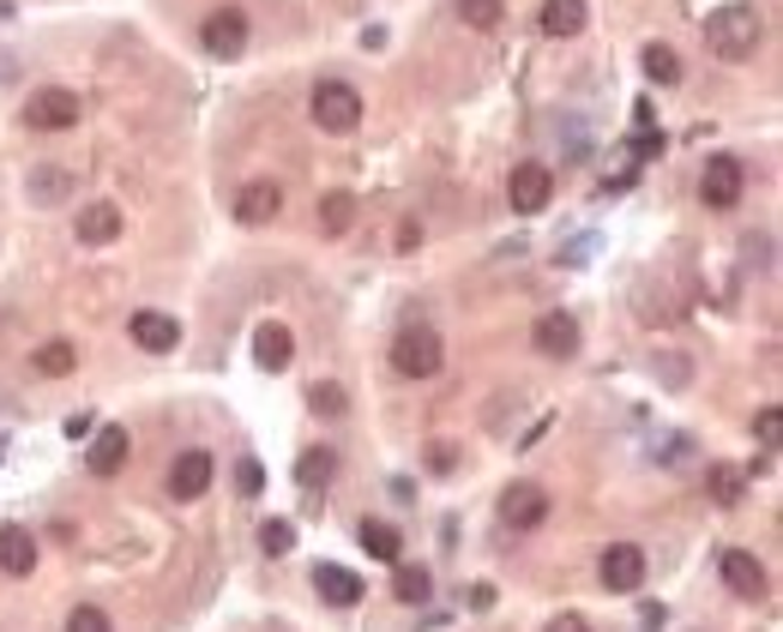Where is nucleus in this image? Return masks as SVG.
Segmentation results:
<instances>
[{"label": "nucleus", "mask_w": 783, "mask_h": 632, "mask_svg": "<svg viewBox=\"0 0 783 632\" xmlns=\"http://www.w3.org/2000/svg\"><path fill=\"white\" fill-rule=\"evenodd\" d=\"M127 427H97L91 434V451H85V464H91V476H121V464H127Z\"/></svg>", "instance_id": "4468645a"}, {"label": "nucleus", "mask_w": 783, "mask_h": 632, "mask_svg": "<svg viewBox=\"0 0 783 632\" xmlns=\"http://www.w3.org/2000/svg\"><path fill=\"white\" fill-rule=\"evenodd\" d=\"M754 434H759V446H778L783 439V410L778 404H766V410L754 416Z\"/></svg>", "instance_id": "473e14b6"}, {"label": "nucleus", "mask_w": 783, "mask_h": 632, "mask_svg": "<svg viewBox=\"0 0 783 632\" xmlns=\"http://www.w3.org/2000/svg\"><path fill=\"white\" fill-rule=\"evenodd\" d=\"M531 344L543 349V356H555V361L579 356V320H573V313H543L536 332H531Z\"/></svg>", "instance_id": "f8f14e48"}, {"label": "nucleus", "mask_w": 783, "mask_h": 632, "mask_svg": "<svg viewBox=\"0 0 783 632\" xmlns=\"http://www.w3.org/2000/svg\"><path fill=\"white\" fill-rule=\"evenodd\" d=\"M705 49L718 54V61H747L759 49V13L747 0H730L718 13L705 18Z\"/></svg>", "instance_id": "f257e3e1"}, {"label": "nucleus", "mask_w": 783, "mask_h": 632, "mask_svg": "<svg viewBox=\"0 0 783 632\" xmlns=\"http://www.w3.org/2000/svg\"><path fill=\"white\" fill-rule=\"evenodd\" d=\"M199 42H206V54H217V61H235V54L248 49V13H241V7H217V13L206 18V30H199Z\"/></svg>", "instance_id": "0eeeda50"}, {"label": "nucleus", "mask_w": 783, "mask_h": 632, "mask_svg": "<svg viewBox=\"0 0 783 632\" xmlns=\"http://www.w3.org/2000/svg\"><path fill=\"white\" fill-rule=\"evenodd\" d=\"M127 332H133V344L151 349V356H170V349L182 344V320H170V313H157V308H139L127 320Z\"/></svg>", "instance_id": "1a4fd4ad"}, {"label": "nucleus", "mask_w": 783, "mask_h": 632, "mask_svg": "<svg viewBox=\"0 0 783 632\" xmlns=\"http://www.w3.org/2000/svg\"><path fill=\"white\" fill-rule=\"evenodd\" d=\"M391 596L398 603H428V567H398L391 572Z\"/></svg>", "instance_id": "cd10ccee"}, {"label": "nucleus", "mask_w": 783, "mask_h": 632, "mask_svg": "<svg viewBox=\"0 0 783 632\" xmlns=\"http://www.w3.org/2000/svg\"><path fill=\"white\" fill-rule=\"evenodd\" d=\"M78 115H85V103L66 85H42V90H30V103H25V121L37 133H66V127H78Z\"/></svg>", "instance_id": "20e7f679"}, {"label": "nucleus", "mask_w": 783, "mask_h": 632, "mask_svg": "<svg viewBox=\"0 0 783 632\" xmlns=\"http://www.w3.org/2000/svg\"><path fill=\"white\" fill-rule=\"evenodd\" d=\"M356 223V199L350 194H326L320 199V235H344Z\"/></svg>", "instance_id": "bb28decb"}, {"label": "nucleus", "mask_w": 783, "mask_h": 632, "mask_svg": "<svg viewBox=\"0 0 783 632\" xmlns=\"http://www.w3.org/2000/svg\"><path fill=\"white\" fill-rule=\"evenodd\" d=\"M313 121H320V133H356V121H362V90L344 85V78H326V85H313Z\"/></svg>", "instance_id": "7ed1b4c3"}, {"label": "nucleus", "mask_w": 783, "mask_h": 632, "mask_svg": "<svg viewBox=\"0 0 783 632\" xmlns=\"http://www.w3.org/2000/svg\"><path fill=\"white\" fill-rule=\"evenodd\" d=\"M332 470H338L332 446H313V451H301V458H296V482H301V488H326Z\"/></svg>", "instance_id": "b1692460"}, {"label": "nucleus", "mask_w": 783, "mask_h": 632, "mask_svg": "<svg viewBox=\"0 0 783 632\" xmlns=\"http://www.w3.org/2000/svg\"><path fill=\"white\" fill-rule=\"evenodd\" d=\"M500 518H507L512 530H536L548 518V494L536 488V482H512V488L500 494Z\"/></svg>", "instance_id": "9b49d317"}, {"label": "nucleus", "mask_w": 783, "mask_h": 632, "mask_svg": "<svg viewBox=\"0 0 783 632\" xmlns=\"http://www.w3.org/2000/svg\"><path fill=\"white\" fill-rule=\"evenodd\" d=\"M235 482H241V494H260V488H265V470H260V464H253V458H248V464L235 470Z\"/></svg>", "instance_id": "72a5a7b5"}, {"label": "nucleus", "mask_w": 783, "mask_h": 632, "mask_svg": "<svg viewBox=\"0 0 783 632\" xmlns=\"http://www.w3.org/2000/svg\"><path fill=\"white\" fill-rule=\"evenodd\" d=\"M645 78H651V85H675L681 78V61H675V49H669V42H645Z\"/></svg>", "instance_id": "a878e982"}, {"label": "nucleus", "mask_w": 783, "mask_h": 632, "mask_svg": "<svg viewBox=\"0 0 783 632\" xmlns=\"http://www.w3.org/2000/svg\"><path fill=\"white\" fill-rule=\"evenodd\" d=\"M30 368H37L42 380H66V374L78 368V349L66 344V337H54V344H42L37 356H30Z\"/></svg>", "instance_id": "4be33fe9"}, {"label": "nucleus", "mask_w": 783, "mask_h": 632, "mask_svg": "<svg viewBox=\"0 0 783 632\" xmlns=\"http://www.w3.org/2000/svg\"><path fill=\"white\" fill-rule=\"evenodd\" d=\"M7 13H13V7H7V0H0V18H7Z\"/></svg>", "instance_id": "ea45409f"}, {"label": "nucleus", "mask_w": 783, "mask_h": 632, "mask_svg": "<svg viewBox=\"0 0 783 632\" xmlns=\"http://www.w3.org/2000/svg\"><path fill=\"white\" fill-rule=\"evenodd\" d=\"M73 194H78V181L66 169H54V163L30 169V206H66Z\"/></svg>", "instance_id": "aec40b11"}, {"label": "nucleus", "mask_w": 783, "mask_h": 632, "mask_svg": "<svg viewBox=\"0 0 783 632\" xmlns=\"http://www.w3.org/2000/svg\"><path fill=\"white\" fill-rule=\"evenodd\" d=\"M428 464H434V470H452V464H458V451H452V446H446V439H434V451H428Z\"/></svg>", "instance_id": "e433bc0d"}, {"label": "nucleus", "mask_w": 783, "mask_h": 632, "mask_svg": "<svg viewBox=\"0 0 783 632\" xmlns=\"http://www.w3.org/2000/svg\"><path fill=\"white\" fill-rule=\"evenodd\" d=\"M657 151H663V133H639V139H633V157H639V163L657 157Z\"/></svg>", "instance_id": "c9c22d12"}, {"label": "nucleus", "mask_w": 783, "mask_h": 632, "mask_svg": "<svg viewBox=\"0 0 783 632\" xmlns=\"http://www.w3.org/2000/svg\"><path fill=\"white\" fill-rule=\"evenodd\" d=\"M211 476H217V464H211V451H182V458H175L170 464V494L175 500H199V494L211 488Z\"/></svg>", "instance_id": "9d476101"}, {"label": "nucleus", "mask_w": 783, "mask_h": 632, "mask_svg": "<svg viewBox=\"0 0 783 632\" xmlns=\"http://www.w3.org/2000/svg\"><path fill=\"white\" fill-rule=\"evenodd\" d=\"M742 187H747L742 157H705V181H699V194H705V206H711V211L742 206Z\"/></svg>", "instance_id": "423d86ee"}, {"label": "nucleus", "mask_w": 783, "mask_h": 632, "mask_svg": "<svg viewBox=\"0 0 783 632\" xmlns=\"http://www.w3.org/2000/svg\"><path fill=\"white\" fill-rule=\"evenodd\" d=\"M308 404H313V410H320V416H344V410H350V398H344V386H332V380H326V386H313V392H308Z\"/></svg>", "instance_id": "2f4dec72"}, {"label": "nucleus", "mask_w": 783, "mask_h": 632, "mask_svg": "<svg viewBox=\"0 0 783 632\" xmlns=\"http://www.w3.org/2000/svg\"><path fill=\"white\" fill-rule=\"evenodd\" d=\"M723 584H730L735 596H747V603H759V596H766V567H759L747 548H730V555H723Z\"/></svg>", "instance_id": "dca6fc26"}, {"label": "nucleus", "mask_w": 783, "mask_h": 632, "mask_svg": "<svg viewBox=\"0 0 783 632\" xmlns=\"http://www.w3.org/2000/svg\"><path fill=\"white\" fill-rule=\"evenodd\" d=\"M548 632H591V627L579 615H555V620H548Z\"/></svg>", "instance_id": "58836bf2"}, {"label": "nucleus", "mask_w": 783, "mask_h": 632, "mask_svg": "<svg viewBox=\"0 0 783 632\" xmlns=\"http://www.w3.org/2000/svg\"><path fill=\"white\" fill-rule=\"evenodd\" d=\"M705 488H711V500L718 506H735L747 494V470H735V464H711L705 470Z\"/></svg>", "instance_id": "5701e85b"}, {"label": "nucleus", "mask_w": 783, "mask_h": 632, "mask_svg": "<svg viewBox=\"0 0 783 632\" xmlns=\"http://www.w3.org/2000/svg\"><path fill=\"white\" fill-rule=\"evenodd\" d=\"M356 536H362V548H368L374 560H398V548H405V536H398L391 524H380V518H362V530H356Z\"/></svg>", "instance_id": "393cba45"}, {"label": "nucleus", "mask_w": 783, "mask_h": 632, "mask_svg": "<svg viewBox=\"0 0 783 632\" xmlns=\"http://www.w3.org/2000/svg\"><path fill=\"white\" fill-rule=\"evenodd\" d=\"M313 591H320V603H332V608L362 603V579H356L350 567H313Z\"/></svg>", "instance_id": "a211bd4d"}, {"label": "nucleus", "mask_w": 783, "mask_h": 632, "mask_svg": "<svg viewBox=\"0 0 783 632\" xmlns=\"http://www.w3.org/2000/svg\"><path fill=\"white\" fill-rule=\"evenodd\" d=\"M277 211H284V194H277V181H248V187L235 194V218L248 223V230H260V223H272Z\"/></svg>", "instance_id": "ddd939ff"}, {"label": "nucleus", "mask_w": 783, "mask_h": 632, "mask_svg": "<svg viewBox=\"0 0 783 632\" xmlns=\"http://www.w3.org/2000/svg\"><path fill=\"white\" fill-rule=\"evenodd\" d=\"M507 199H512V211H524V218H536V211L555 199V175H548L543 163H519L507 175Z\"/></svg>", "instance_id": "6e6552de"}, {"label": "nucleus", "mask_w": 783, "mask_h": 632, "mask_svg": "<svg viewBox=\"0 0 783 632\" xmlns=\"http://www.w3.org/2000/svg\"><path fill=\"white\" fill-rule=\"evenodd\" d=\"M37 567V542H30L25 524H0V572H13V579H30Z\"/></svg>", "instance_id": "f3484780"}, {"label": "nucleus", "mask_w": 783, "mask_h": 632, "mask_svg": "<svg viewBox=\"0 0 783 632\" xmlns=\"http://www.w3.org/2000/svg\"><path fill=\"white\" fill-rule=\"evenodd\" d=\"M440 361H446L440 332H428V325H405V332L391 337V368H398L405 380H428V374H440Z\"/></svg>", "instance_id": "f03ea898"}, {"label": "nucleus", "mask_w": 783, "mask_h": 632, "mask_svg": "<svg viewBox=\"0 0 783 632\" xmlns=\"http://www.w3.org/2000/svg\"><path fill=\"white\" fill-rule=\"evenodd\" d=\"M121 235V206H109V199H97V206L78 211V241L85 247H103Z\"/></svg>", "instance_id": "6ab92c4d"}, {"label": "nucleus", "mask_w": 783, "mask_h": 632, "mask_svg": "<svg viewBox=\"0 0 783 632\" xmlns=\"http://www.w3.org/2000/svg\"><path fill=\"white\" fill-rule=\"evenodd\" d=\"M543 37H579L585 30V0H543Z\"/></svg>", "instance_id": "412c9836"}, {"label": "nucleus", "mask_w": 783, "mask_h": 632, "mask_svg": "<svg viewBox=\"0 0 783 632\" xmlns=\"http://www.w3.org/2000/svg\"><path fill=\"white\" fill-rule=\"evenodd\" d=\"M66 632H115V627H109V615H103V608L78 603L73 615H66Z\"/></svg>", "instance_id": "7c9ffc66"}, {"label": "nucleus", "mask_w": 783, "mask_h": 632, "mask_svg": "<svg viewBox=\"0 0 783 632\" xmlns=\"http://www.w3.org/2000/svg\"><path fill=\"white\" fill-rule=\"evenodd\" d=\"M417 241H422V223L405 218V223H398V253H417Z\"/></svg>", "instance_id": "f704fd0d"}, {"label": "nucleus", "mask_w": 783, "mask_h": 632, "mask_svg": "<svg viewBox=\"0 0 783 632\" xmlns=\"http://www.w3.org/2000/svg\"><path fill=\"white\" fill-rule=\"evenodd\" d=\"M500 13H507V0H458V18H464L470 30H495Z\"/></svg>", "instance_id": "c85d7f7f"}, {"label": "nucleus", "mask_w": 783, "mask_h": 632, "mask_svg": "<svg viewBox=\"0 0 783 632\" xmlns=\"http://www.w3.org/2000/svg\"><path fill=\"white\" fill-rule=\"evenodd\" d=\"M597 579H602V591L633 596L645 584V548H639V542H609L602 560H597Z\"/></svg>", "instance_id": "39448f33"}, {"label": "nucleus", "mask_w": 783, "mask_h": 632, "mask_svg": "<svg viewBox=\"0 0 783 632\" xmlns=\"http://www.w3.org/2000/svg\"><path fill=\"white\" fill-rule=\"evenodd\" d=\"M260 548L265 555H289V548H296V524H289V518H265V530H260Z\"/></svg>", "instance_id": "c756f323"}, {"label": "nucleus", "mask_w": 783, "mask_h": 632, "mask_svg": "<svg viewBox=\"0 0 783 632\" xmlns=\"http://www.w3.org/2000/svg\"><path fill=\"white\" fill-rule=\"evenodd\" d=\"M66 434H73V439H91V434H97V422H91V416H85V410H78L73 422H66Z\"/></svg>", "instance_id": "4c0bfd02"}, {"label": "nucleus", "mask_w": 783, "mask_h": 632, "mask_svg": "<svg viewBox=\"0 0 783 632\" xmlns=\"http://www.w3.org/2000/svg\"><path fill=\"white\" fill-rule=\"evenodd\" d=\"M253 361H260L265 374H284L289 361H296V337H289V325L265 320L260 332H253Z\"/></svg>", "instance_id": "2eb2a0df"}]
</instances>
